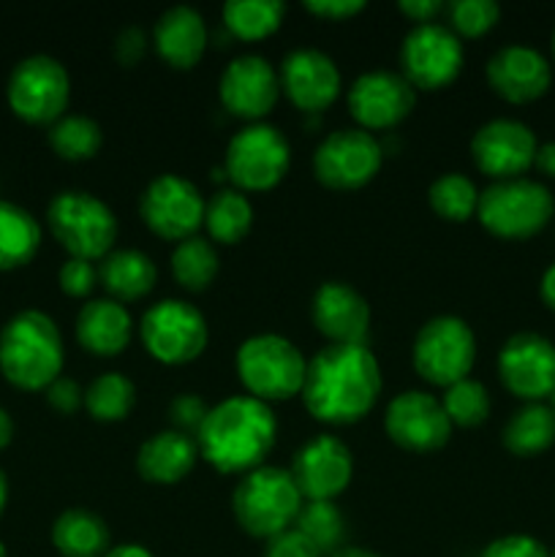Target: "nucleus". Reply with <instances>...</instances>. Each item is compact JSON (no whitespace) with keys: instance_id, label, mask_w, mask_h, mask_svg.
I'll return each instance as SVG.
<instances>
[{"instance_id":"1","label":"nucleus","mask_w":555,"mask_h":557,"mask_svg":"<svg viewBox=\"0 0 555 557\" xmlns=\"http://www.w3.org/2000/svg\"><path fill=\"white\" fill-rule=\"evenodd\" d=\"M381 368L368 346H330L308 359L299 397L316 422L348 428L368 417L381 397Z\"/></svg>"},{"instance_id":"2","label":"nucleus","mask_w":555,"mask_h":557,"mask_svg":"<svg viewBox=\"0 0 555 557\" xmlns=\"http://www.w3.org/2000/svg\"><path fill=\"white\" fill-rule=\"evenodd\" d=\"M278 441V419L267 403L248 395H234L210 408L196 433L199 457L218 473L245 476L267 466Z\"/></svg>"},{"instance_id":"3","label":"nucleus","mask_w":555,"mask_h":557,"mask_svg":"<svg viewBox=\"0 0 555 557\" xmlns=\"http://www.w3.org/2000/svg\"><path fill=\"white\" fill-rule=\"evenodd\" d=\"M63 362V335L44 310H20L0 330V373L16 389L44 392L60 379Z\"/></svg>"},{"instance_id":"4","label":"nucleus","mask_w":555,"mask_h":557,"mask_svg":"<svg viewBox=\"0 0 555 557\" xmlns=\"http://www.w3.org/2000/svg\"><path fill=\"white\" fill-rule=\"evenodd\" d=\"M234 370L245 395L267 403H286L303 392L308 359L288 337L259 332L239 343Z\"/></svg>"},{"instance_id":"5","label":"nucleus","mask_w":555,"mask_h":557,"mask_svg":"<svg viewBox=\"0 0 555 557\" xmlns=\"http://www.w3.org/2000/svg\"><path fill=\"white\" fill-rule=\"evenodd\" d=\"M303 504L305 500L288 468L275 466H261L239 476L232 493L234 520L248 536L264 542L294 528Z\"/></svg>"},{"instance_id":"6","label":"nucleus","mask_w":555,"mask_h":557,"mask_svg":"<svg viewBox=\"0 0 555 557\" xmlns=\"http://www.w3.org/2000/svg\"><path fill=\"white\" fill-rule=\"evenodd\" d=\"M47 223L52 237L69 259L101 261L118 243V218L112 207L90 190H60L47 205Z\"/></svg>"},{"instance_id":"7","label":"nucleus","mask_w":555,"mask_h":557,"mask_svg":"<svg viewBox=\"0 0 555 557\" xmlns=\"http://www.w3.org/2000/svg\"><path fill=\"white\" fill-rule=\"evenodd\" d=\"M555 212L550 188L539 180L515 177L479 190L477 218L498 239H528L542 232Z\"/></svg>"},{"instance_id":"8","label":"nucleus","mask_w":555,"mask_h":557,"mask_svg":"<svg viewBox=\"0 0 555 557\" xmlns=\"http://www.w3.org/2000/svg\"><path fill=\"white\" fill-rule=\"evenodd\" d=\"M292 166V145L281 128L270 123H248L229 139L223 172L232 188L243 194L272 190Z\"/></svg>"},{"instance_id":"9","label":"nucleus","mask_w":555,"mask_h":557,"mask_svg":"<svg viewBox=\"0 0 555 557\" xmlns=\"http://www.w3.org/2000/svg\"><path fill=\"white\" fill-rule=\"evenodd\" d=\"M477 362V335L460 315H433L419 326L411 348V364L428 384L446 386L468 379Z\"/></svg>"},{"instance_id":"10","label":"nucleus","mask_w":555,"mask_h":557,"mask_svg":"<svg viewBox=\"0 0 555 557\" xmlns=\"http://www.w3.org/2000/svg\"><path fill=\"white\" fill-rule=\"evenodd\" d=\"M11 112L30 125H52L71 101V76L52 54H27L11 69L5 82Z\"/></svg>"},{"instance_id":"11","label":"nucleus","mask_w":555,"mask_h":557,"mask_svg":"<svg viewBox=\"0 0 555 557\" xmlns=\"http://www.w3.org/2000/svg\"><path fill=\"white\" fill-rule=\"evenodd\" d=\"M139 341L156 362L188 364L205 354L210 326L196 305L185 299H161L141 315Z\"/></svg>"},{"instance_id":"12","label":"nucleus","mask_w":555,"mask_h":557,"mask_svg":"<svg viewBox=\"0 0 555 557\" xmlns=\"http://www.w3.org/2000/svg\"><path fill=\"white\" fill-rule=\"evenodd\" d=\"M400 74L414 90H444L460 76L466 49L460 36L444 22L414 25L400 41Z\"/></svg>"},{"instance_id":"13","label":"nucleus","mask_w":555,"mask_h":557,"mask_svg":"<svg viewBox=\"0 0 555 557\" xmlns=\"http://www.w3.org/2000/svg\"><path fill=\"white\" fill-rule=\"evenodd\" d=\"M384 156V147L370 131L337 128L316 147L313 174L332 190H357L373 183Z\"/></svg>"},{"instance_id":"14","label":"nucleus","mask_w":555,"mask_h":557,"mask_svg":"<svg viewBox=\"0 0 555 557\" xmlns=\"http://www.w3.org/2000/svg\"><path fill=\"white\" fill-rule=\"evenodd\" d=\"M205 196L183 174H158L139 196V215L156 237L183 243L205 226Z\"/></svg>"},{"instance_id":"15","label":"nucleus","mask_w":555,"mask_h":557,"mask_svg":"<svg viewBox=\"0 0 555 557\" xmlns=\"http://www.w3.org/2000/svg\"><path fill=\"white\" fill-rule=\"evenodd\" d=\"M346 103L357 128L362 131H392L414 112L417 90L400 71H365L351 82Z\"/></svg>"},{"instance_id":"16","label":"nucleus","mask_w":555,"mask_h":557,"mask_svg":"<svg viewBox=\"0 0 555 557\" xmlns=\"http://www.w3.org/2000/svg\"><path fill=\"white\" fill-rule=\"evenodd\" d=\"M384 430L392 444L414 455H430L449 444L452 422L439 397L422 389H406L386 406Z\"/></svg>"},{"instance_id":"17","label":"nucleus","mask_w":555,"mask_h":557,"mask_svg":"<svg viewBox=\"0 0 555 557\" xmlns=\"http://www.w3.org/2000/svg\"><path fill=\"white\" fill-rule=\"evenodd\" d=\"M536 147L531 125L515 117H493L471 136V161L493 183L515 180L533 166Z\"/></svg>"},{"instance_id":"18","label":"nucleus","mask_w":555,"mask_h":557,"mask_svg":"<svg viewBox=\"0 0 555 557\" xmlns=\"http://www.w3.org/2000/svg\"><path fill=\"white\" fill-rule=\"evenodd\" d=\"M498 379L526 403H544L555 392V343L539 332H517L498 351Z\"/></svg>"},{"instance_id":"19","label":"nucleus","mask_w":555,"mask_h":557,"mask_svg":"<svg viewBox=\"0 0 555 557\" xmlns=\"http://www.w3.org/2000/svg\"><path fill=\"white\" fill-rule=\"evenodd\" d=\"M221 107L245 123H261L281 98V79L275 65L261 54H237L229 60L218 79Z\"/></svg>"},{"instance_id":"20","label":"nucleus","mask_w":555,"mask_h":557,"mask_svg":"<svg viewBox=\"0 0 555 557\" xmlns=\"http://www.w3.org/2000/svg\"><path fill=\"white\" fill-rule=\"evenodd\" d=\"M288 473L303 500H335L354 479L351 449L337 435H316L294 451Z\"/></svg>"},{"instance_id":"21","label":"nucleus","mask_w":555,"mask_h":557,"mask_svg":"<svg viewBox=\"0 0 555 557\" xmlns=\"http://www.w3.org/2000/svg\"><path fill=\"white\" fill-rule=\"evenodd\" d=\"M281 92L305 114H321L337 101L343 90L341 69L326 52L313 47H299L283 58L278 69Z\"/></svg>"},{"instance_id":"22","label":"nucleus","mask_w":555,"mask_h":557,"mask_svg":"<svg viewBox=\"0 0 555 557\" xmlns=\"http://www.w3.org/2000/svg\"><path fill=\"white\" fill-rule=\"evenodd\" d=\"M310 319L330 346H365L368 341L370 305L351 283H321L310 299Z\"/></svg>"},{"instance_id":"23","label":"nucleus","mask_w":555,"mask_h":557,"mask_svg":"<svg viewBox=\"0 0 555 557\" xmlns=\"http://www.w3.org/2000/svg\"><path fill=\"white\" fill-rule=\"evenodd\" d=\"M488 85L509 103H531L553 85V65L531 44H506L484 65Z\"/></svg>"},{"instance_id":"24","label":"nucleus","mask_w":555,"mask_h":557,"mask_svg":"<svg viewBox=\"0 0 555 557\" xmlns=\"http://www.w3.org/2000/svg\"><path fill=\"white\" fill-rule=\"evenodd\" d=\"M210 27L194 5H169L152 25V47L158 58L177 71H190L205 58Z\"/></svg>"},{"instance_id":"25","label":"nucleus","mask_w":555,"mask_h":557,"mask_svg":"<svg viewBox=\"0 0 555 557\" xmlns=\"http://www.w3.org/2000/svg\"><path fill=\"white\" fill-rule=\"evenodd\" d=\"M74 332L76 343L92 357H120L134 337V319L114 299H90L76 313Z\"/></svg>"},{"instance_id":"26","label":"nucleus","mask_w":555,"mask_h":557,"mask_svg":"<svg viewBox=\"0 0 555 557\" xmlns=\"http://www.w3.org/2000/svg\"><path fill=\"white\" fill-rule=\"evenodd\" d=\"M196 462H199V446L196 438L190 435L177 433V430H161V433L150 435L145 444L136 451V473H139L145 482L161 484H180L183 479H188V473L194 471Z\"/></svg>"},{"instance_id":"27","label":"nucleus","mask_w":555,"mask_h":557,"mask_svg":"<svg viewBox=\"0 0 555 557\" xmlns=\"http://www.w3.org/2000/svg\"><path fill=\"white\" fill-rule=\"evenodd\" d=\"M98 281L109 292V299L125 305L139 302L156 288L158 267L147 253L136 248L112 250L98 267Z\"/></svg>"},{"instance_id":"28","label":"nucleus","mask_w":555,"mask_h":557,"mask_svg":"<svg viewBox=\"0 0 555 557\" xmlns=\"http://www.w3.org/2000/svg\"><path fill=\"white\" fill-rule=\"evenodd\" d=\"M49 536L63 557H103L112 549L107 522L90 509H65L54 517Z\"/></svg>"},{"instance_id":"29","label":"nucleus","mask_w":555,"mask_h":557,"mask_svg":"<svg viewBox=\"0 0 555 557\" xmlns=\"http://www.w3.org/2000/svg\"><path fill=\"white\" fill-rule=\"evenodd\" d=\"M41 248V226L36 215L14 201L0 199V272L30 264Z\"/></svg>"},{"instance_id":"30","label":"nucleus","mask_w":555,"mask_h":557,"mask_svg":"<svg viewBox=\"0 0 555 557\" xmlns=\"http://www.w3.org/2000/svg\"><path fill=\"white\" fill-rule=\"evenodd\" d=\"M207 239L218 245H237L254 228V205L237 188H221L205 207Z\"/></svg>"},{"instance_id":"31","label":"nucleus","mask_w":555,"mask_h":557,"mask_svg":"<svg viewBox=\"0 0 555 557\" xmlns=\"http://www.w3.org/2000/svg\"><path fill=\"white\" fill-rule=\"evenodd\" d=\"M555 444V413L547 403H526L504 428V446L515 457H536Z\"/></svg>"},{"instance_id":"32","label":"nucleus","mask_w":555,"mask_h":557,"mask_svg":"<svg viewBox=\"0 0 555 557\" xmlns=\"http://www.w3.org/2000/svg\"><path fill=\"white\" fill-rule=\"evenodd\" d=\"M223 27L239 41H261L270 38L286 16L283 0H229L221 11Z\"/></svg>"},{"instance_id":"33","label":"nucleus","mask_w":555,"mask_h":557,"mask_svg":"<svg viewBox=\"0 0 555 557\" xmlns=\"http://www.w3.org/2000/svg\"><path fill=\"white\" fill-rule=\"evenodd\" d=\"M218 267H221V261H218L215 243H210L201 234H194V237L174 245L172 277L185 292L199 294L210 288L212 281L218 277Z\"/></svg>"},{"instance_id":"34","label":"nucleus","mask_w":555,"mask_h":557,"mask_svg":"<svg viewBox=\"0 0 555 557\" xmlns=\"http://www.w3.org/2000/svg\"><path fill=\"white\" fill-rule=\"evenodd\" d=\"M136 406V386L123 373H103L85 389V411L96 422L114 424L131 417Z\"/></svg>"},{"instance_id":"35","label":"nucleus","mask_w":555,"mask_h":557,"mask_svg":"<svg viewBox=\"0 0 555 557\" xmlns=\"http://www.w3.org/2000/svg\"><path fill=\"white\" fill-rule=\"evenodd\" d=\"M47 141L63 161H90L103 145V128L87 114H63L49 125Z\"/></svg>"},{"instance_id":"36","label":"nucleus","mask_w":555,"mask_h":557,"mask_svg":"<svg viewBox=\"0 0 555 557\" xmlns=\"http://www.w3.org/2000/svg\"><path fill=\"white\" fill-rule=\"evenodd\" d=\"M428 205L439 218L449 223H466L477 215L479 188L468 174L444 172L430 183Z\"/></svg>"},{"instance_id":"37","label":"nucleus","mask_w":555,"mask_h":557,"mask_svg":"<svg viewBox=\"0 0 555 557\" xmlns=\"http://www.w3.org/2000/svg\"><path fill=\"white\" fill-rule=\"evenodd\" d=\"M294 528L305 539H310V544L321 555H332L337 549H343L346 520H343V511L337 509L335 500H305Z\"/></svg>"},{"instance_id":"38","label":"nucleus","mask_w":555,"mask_h":557,"mask_svg":"<svg viewBox=\"0 0 555 557\" xmlns=\"http://www.w3.org/2000/svg\"><path fill=\"white\" fill-rule=\"evenodd\" d=\"M441 406H444L449 422L457 428H479L482 422H488L493 403H490L488 386L468 375V379L446 386Z\"/></svg>"},{"instance_id":"39","label":"nucleus","mask_w":555,"mask_h":557,"mask_svg":"<svg viewBox=\"0 0 555 557\" xmlns=\"http://www.w3.org/2000/svg\"><path fill=\"white\" fill-rule=\"evenodd\" d=\"M446 16L457 36L479 38L498 25L501 5L495 0H455V3H446Z\"/></svg>"},{"instance_id":"40","label":"nucleus","mask_w":555,"mask_h":557,"mask_svg":"<svg viewBox=\"0 0 555 557\" xmlns=\"http://www.w3.org/2000/svg\"><path fill=\"white\" fill-rule=\"evenodd\" d=\"M166 413L169 422H172V430L196 438V433H199L201 424H205L207 413H210V406L205 403V397L194 395V392H183V395H177L169 403Z\"/></svg>"},{"instance_id":"41","label":"nucleus","mask_w":555,"mask_h":557,"mask_svg":"<svg viewBox=\"0 0 555 557\" xmlns=\"http://www.w3.org/2000/svg\"><path fill=\"white\" fill-rule=\"evenodd\" d=\"M58 283L63 288V294H69V297H90L92 288L98 286V267L85 259H69L60 267Z\"/></svg>"},{"instance_id":"42","label":"nucleus","mask_w":555,"mask_h":557,"mask_svg":"<svg viewBox=\"0 0 555 557\" xmlns=\"http://www.w3.org/2000/svg\"><path fill=\"white\" fill-rule=\"evenodd\" d=\"M479 557H550L547 547L528 533H509V536L493 539Z\"/></svg>"},{"instance_id":"43","label":"nucleus","mask_w":555,"mask_h":557,"mask_svg":"<svg viewBox=\"0 0 555 557\" xmlns=\"http://www.w3.org/2000/svg\"><path fill=\"white\" fill-rule=\"evenodd\" d=\"M44 392H47L49 406L58 413H63V417H71V413H76L85 406V389H82L74 379H65V375L52 381Z\"/></svg>"},{"instance_id":"44","label":"nucleus","mask_w":555,"mask_h":557,"mask_svg":"<svg viewBox=\"0 0 555 557\" xmlns=\"http://www.w3.org/2000/svg\"><path fill=\"white\" fill-rule=\"evenodd\" d=\"M264 557H321V553L297 528H288L264 544Z\"/></svg>"},{"instance_id":"45","label":"nucleus","mask_w":555,"mask_h":557,"mask_svg":"<svg viewBox=\"0 0 555 557\" xmlns=\"http://www.w3.org/2000/svg\"><path fill=\"white\" fill-rule=\"evenodd\" d=\"M147 52V33L139 25H128L118 33V41H114V54H118V63L125 69H134Z\"/></svg>"},{"instance_id":"46","label":"nucleus","mask_w":555,"mask_h":557,"mask_svg":"<svg viewBox=\"0 0 555 557\" xmlns=\"http://www.w3.org/2000/svg\"><path fill=\"white\" fill-rule=\"evenodd\" d=\"M365 9H368V3H362V0H308L305 3V11L330 22H346Z\"/></svg>"},{"instance_id":"47","label":"nucleus","mask_w":555,"mask_h":557,"mask_svg":"<svg viewBox=\"0 0 555 557\" xmlns=\"http://www.w3.org/2000/svg\"><path fill=\"white\" fill-rule=\"evenodd\" d=\"M397 9L414 25H428V22H439V16L446 11V3L444 0H400Z\"/></svg>"},{"instance_id":"48","label":"nucleus","mask_w":555,"mask_h":557,"mask_svg":"<svg viewBox=\"0 0 555 557\" xmlns=\"http://www.w3.org/2000/svg\"><path fill=\"white\" fill-rule=\"evenodd\" d=\"M533 166H536L544 177H555V141H542V145L536 147Z\"/></svg>"},{"instance_id":"49","label":"nucleus","mask_w":555,"mask_h":557,"mask_svg":"<svg viewBox=\"0 0 555 557\" xmlns=\"http://www.w3.org/2000/svg\"><path fill=\"white\" fill-rule=\"evenodd\" d=\"M539 294H542V302L547 305L550 310H555V264H550L544 270L542 281H539Z\"/></svg>"},{"instance_id":"50","label":"nucleus","mask_w":555,"mask_h":557,"mask_svg":"<svg viewBox=\"0 0 555 557\" xmlns=\"http://www.w3.org/2000/svg\"><path fill=\"white\" fill-rule=\"evenodd\" d=\"M103 557H156L147 547L141 544H118V547L109 549Z\"/></svg>"},{"instance_id":"51","label":"nucleus","mask_w":555,"mask_h":557,"mask_svg":"<svg viewBox=\"0 0 555 557\" xmlns=\"http://www.w3.org/2000/svg\"><path fill=\"white\" fill-rule=\"evenodd\" d=\"M14 419H11V413L0 406V449H5V446L14 441Z\"/></svg>"},{"instance_id":"52","label":"nucleus","mask_w":555,"mask_h":557,"mask_svg":"<svg viewBox=\"0 0 555 557\" xmlns=\"http://www.w3.org/2000/svg\"><path fill=\"white\" fill-rule=\"evenodd\" d=\"M330 557H381V555L370 553V549H362V547H343L337 549V553H332Z\"/></svg>"},{"instance_id":"53","label":"nucleus","mask_w":555,"mask_h":557,"mask_svg":"<svg viewBox=\"0 0 555 557\" xmlns=\"http://www.w3.org/2000/svg\"><path fill=\"white\" fill-rule=\"evenodd\" d=\"M5 506H9V476H5L3 468H0V517H3Z\"/></svg>"},{"instance_id":"54","label":"nucleus","mask_w":555,"mask_h":557,"mask_svg":"<svg viewBox=\"0 0 555 557\" xmlns=\"http://www.w3.org/2000/svg\"><path fill=\"white\" fill-rule=\"evenodd\" d=\"M544 403H547V406H550V411H553V413H555V392H553V395H550V397H547V400H544Z\"/></svg>"},{"instance_id":"55","label":"nucleus","mask_w":555,"mask_h":557,"mask_svg":"<svg viewBox=\"0 0 555 557\" xmlns=\"http://www.w3.org/2000/svg\"><path fill=\"white\" fill-rule=\"evenodd\" d=\"M0 557H9V553H5V544L0 542Z\"/></svg>"},{"instance_id":"56","label":"nucleus","mask_w":555,"mask_h":557,"mask_svg":"<svg viewBox=\"0 0 555 557\" xmlns=\"http://www.w3.org/2000/svg\"><path fill=\"white\" fill-rule=\"evenodd\" d=\"M553 58H555V30H553Z\"/></svg>"},{"instance_id":"57","label":"nucleus","mask_w":555,"mask_h":557,"mask_svg":"<svg viewBox=\"0 0 555 557\" xmlns=\"http://www.w3.org/2000/svg\"><path fill=\"white\" fill-rule=\"evenodd\" d=\"M550 557H555V553H553V555H550Z\"/></svg>"}]
</instances>
